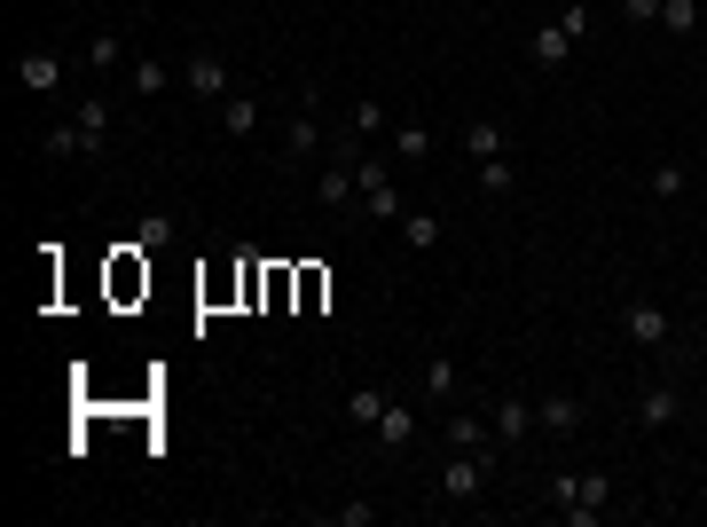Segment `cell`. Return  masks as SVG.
Listing matches in <instances>:
<instances>
[{"mask_svg":"<svg viewBox=\"0 0 707 527\" xmlns=\"http://www.w3.org/2000/svg\"><path fill=\"white\" fill-rule=\"evenodd\" d=\"M354 190H362V213L370 221H401V190H393V165L386 158H354Z\"/></svg>","mask_w":707,"mask_h":527,"instance_id":"1","label":"cell"},{"mask_svg":"<svg viewBox=\"0 0 707 527\" xmlns=\"http://www.w3.org/2000/svg\"><path fill=\"white\" fill-rule=\"evenodd\" d=\"M605 496H613V473H574V488H566V504H559V519H574V527H590V519L605 511Z\"/></svg>","mask_w":707,"mask_h":527,"instance_id":"2","label":"cell"},{"mask_svg":"<svg viewBox=\"0 0 707 527\" xmlns=\"http://www.w3.org/2000/svg\"><path fill=\"white\" fill-rule=\"evenodd\" d=\"M574 48H582V40H574V32L551 17L535 40H526V63H535V71H566V63H574Z\"/></svg>","mask_w":707,"mask_h":527,"instance_id":"3","label":"cell"},{"mask_svg":"<svg viewBox=\"0 0 707 527\" xmlns=\"http://www.w3.org/2000/svg\"><path fill=\"white\" fill-rule=\"evenodd\" d=\"M440 488H449L457 504H472V496L488 488V449H457V457H449V473H440Z\"/></svg>","mask_w":707,"mask_h":527,"instance_id":"4","label":"cell"},{"mask_svg":"<svg viewBox=\"0 0 707 527\" xmlns=\"http://www.w3.org/2000/svg\"><path fill=\"white\" fill-rule=\"evenodd\" d=\"M676 417H684V394H676L668 378H653V386L637 394V425H645V433H668Z\"/></svg>","mask_w":707,"mask_h":527,"instance_id":"5","label":"cell"},{"mask_svg":"<svg viewBox=\"0 0 707 527\" xmlns=\"http://www.w3.org/2000/svg\"><path fill=\"white\" fill-rule=\"evenodd\" d=\"M17 87H24V95H55V87H63V55H55V48L17 55Z\"/></svg>","mask_w":707,"mask_h":527,"instance_id":"6","label":"cell"},{"mask_svg":"<svg viewBox=\"0 0 707 527\" xmlns=\"http://www.w3.org/2000/svg\"><path fill=\"white\" fill-rule=\"evenodd\" d=\"M622 338H629V346H668V315H660L653 300H629V307H622Z\"/></svg>","mask_w":707,"mask_h":527,"instance_id":"7","label":"cell"},{"mask_svg":"<svg viewBox=\"0 0 707 527\" xmlns=\"http://www.w3.org/2000/svg\"><path fill=\"white\" fill-rule=\"evenodd\" d=\"M182 87H189L197 103H221V95H228V63H221V55H189V63H182Z\"/></svg>","mask_w":707,"mask_h":527,"instance_id":"8","label":"cell"},{"mask_svg":"<svg viewBox=\"0 0 707 527\" xmlns=\"http://www.w3.org/2000/svg\"><path fill=\"white\" fill-rule=\"evenodd\" d=\"M370 433H378V449H386V457H401V449L417 442V402H386V417H378Z\"/></svg>","mask_w":707,"mask_h":527,"instance_id":"9","label":"cell"},{"mask_svg":"<svg viewBox=\"0 0 707 527\" xmlns=\"http://www.w3.org/2000/svg\"><path fill=\"white\" fill-rule=\"evenodd\" d=\"M252 126H259V95H252V87H228V95H221V134L244 142Z\"/></svg>","mask_w":707,"mask_h":527,"instance_id":"10","label":"cell"},{"mask_svg":"<svg viewBox=\"0 0 707 527\" xmlns=\"http://www.w3.org/2000/svg\"><path fill=\"white\" fill-rule=\"evenodd\" d=\"M488 425H495V442H526V433H535V402H519V394H503V402L488 409Z\"/></svg>","mask_w":707,"mask_h":527,"instance_id":"11","label":"cell"},{"mask_svg":"<svg viewBox=\"0 0 707 527\" xmlns=\"http://www.w3.org/2000/svg\"><path fill=\"white\" fill-rule=\"evenodd\" d=\"M126 87H134V103H157L165 87H182V63H126Z\"/></svg>","mask_w":707,"mask_h":527,"instance_id":"12","label":"cell"},{"mask_svg":"<svg viewBox=\"0 0 707 527\" xmlns=\"http://www.w3.org/2000/svg\"><path fill=\"white\" fill-rule=\"evenodd\" d=\"M40 158H95V142H86L79 119H55V126L40 134Z\"/></svg>","mask_w":707,"mask_h":527,"instance_id":"13","label":"cell"},{"mask_svg":"<svg viewBox=\"0 0 707 527\" xmlns=\"http://www.w3.org/2000/svg\"><path fill=\"white\" fill-rule=\"evenodd\" d=\"M315 150H322V119H315V111H299V119L284 126V165H307Z\"/></svg>","mask_w":707,"mask_h":527,"instance_id":"14","label":"cell"},{"mask_svg":"<svg viewBox=\"0 0 707 527\" xmlns=\"http://www.w3.org/2000/svg\"><path fill=\"white\" fill-rule=\"evenodd\" d=\"M393 158H401V165H424V158H432V126H424V119H401V126H393Z\"/></svg>","mask_w":707,"mask_h":527,"instance_id":"15","label":"cell"},{"mask_svg":"<svg viewBox=\"0 0 707 527\" xmlns=\"http://www.w3.org/2000/svg\"><path fill=\"white\" fill-rule=\"evenodd\" d=\"M535 425H543V433H574V425H582V402H574V394H543V402H535Z\"/></svg>","mask_w":707,"mask_h":527,"instance_id":"16","label":"cell"},{"mask_svg":"<svg viewBox=\"0 0 707 527\" xmlns=\"http://www.w3.org/2000/svg\"><path fill=\"white\" fill-rule=\"evenodd\" d=\"M386 402H393V394H378V386H354V394H346V425H362V433H370V425L386 417Z\"/></svg>","mask_w":707,"mask_h":527,"instance_id":"17","label":"cell"},{"mask_svg":"<svg viewBox=\"0 0 707 527\" xmlns=\"http://www.w3.org/2000/svg\"><path fill=\"white\" fill-rule=\"evenodd\" d=\"M173 236H182V221H173V213H142V229H134V252H165Z\"/></svg>","mask_w":707,"mask_h":527,"instance_id":"18","label":"cell"},{"mask_svg":"<svg viewBox=\"0 0 707 527\" xmlns=\"http://www.w3.org/2000/svg\"><path fill=\"white\" fill-rule=\"evenodd\" d=\"M424 402H457V355H432L424 363Z\"/></svg>","mask_w":707,"mask_h":527,"instance_id":"19","label":"cell"},{"mask_svg":"<svg viewBox=\"0 0 707 527\" xmlns=\"http://www.w3.org/2000/svg\"><path fill=\"white\" fill-rule=\"evenodd\" d=\"M464 150H472V158H511V150H503V126H495V119H472V126H464Z\"/></svg>","mask_w":707,"mask_h":527,"instance_id":"20","label":"cell"},{"mask_svg":"<svg viewBox=\"0 0 707 527\" xmlns=\"http://www.w3.org/2000/svg\"><path fill=\"white\" fill-rule=\"evenodd\" d=\"M401 244L409 252H432L440 244V213H401Z\"/></svg>","mask_w":707,"mask_h":527,"instance_id":"21","label":"cell"},{"mask_svg":"<svg viewBox=\"0 0 707 527\" xmlns=\"http://www.w3.org/2000/svg\"><path fill=\"white\" fill-rule=\"evenodd\" d=\"M71 119H79V126H86V142H95V150H103V142H111V103H103V95H86V103H79V111H71Z\"/></svg>","mask_w":707,"mask_h":527,"instance_id":"22","label":"cell"},{"mask_svg":"<svg viewBox=\"0 0 707 527\" xmlns=\"http://www.w3.org/2000/svg\"><path fill=\"white\" fill-rule=\"evenodd\" d=\"M660 32L691 40V32H699V0H660Z\"/></svg>","mask_w":707,"mask_h":527,"instance_id":"23","label":"cell"},{"mask_svg":"<svg viewBox=\"0 0 707 527\" xmlns=\"http://www.w3.org/2000/svg\"><path fill=\"white\" fill-rule=\"evenodd\" d=\"M126 63V40L119 32H95V40H86V71H119Z\"/></svg>","mask_w":707,"mask_h":527,"instance_id":"24","label":"cell"},{"mask_svg":"<svg viewBox=\"0 0 707 527\" xmlns=\"http://www.w3.org/2000/svg\"><path fill=\"white\" fill-rule=\"evenodd\" d=\"M645 190H653V197H684V165H676V158H660V165L645 173Z\"/></svg>","mask_w":707,"mask_h":527,"instance_id":"25","label":"cell"},{"mask_svg":"<svg viewBox=\"0 0 707 527\" xmlns=\"http://www.w3.org/2000/svg\"><path fill=\"white\" fill-rule=\"evenodd\" d=\"M378 126H386V103H370V95H362V103H354V126H346V134H354V142H370Z\"/></svg>","mask_w":707,"mask_h":527,"instance_id":"26","label":"cell"},{"mask_svg":"<svg viewBox=\"0 0 707 527\" xmlns=\"http://www.w3.org/2000/svg\"><path fill=\"white\" fill-rule=\"evenodd\" d=\"M511 182H519V173H511V158H480V190H488V197H503Z\"/></svg>","mask_w":707,"mask_h":527,"instance_id":"27","label":"cell"},{"mask_svg":"<svg viewBox=\"0 0 707 527\" xmlns=\"http://www.w3.org/2000/svg\"><path fill=\"white\" fill-rule=\"evenodd\" d=\"M622 24H660V0H622Z\"/></svg>","mask_w":707,"mask_h":527,"instance_id":"28","label":"cell"},{"mask_svg":"<svg viewBox=\"0 0 707 527\" xmlns=\"http://www.w3.org/2000/svg\"><path fill=\"white\" fill-rule=\"evenodd\" d=\"M559 24H566L574 40H590V9H582V0H566V9H559Z\"/></svg>","mask_w":707,"mask_h":527,"instance_id":"29","label":"cell"},{"mask_svg":"<svg viewBox=\"0 0 707 527\" xmlns=\"http://www.w3.org/2000/svg\"><path fill=\"white\" fill-rule=\"evenodd\" d=\"M699 244H707V236H699Z\"/></svg>","mask_w":707,"mask_h":527,"instance_id":"30","label":"cell"}]
</instances>
